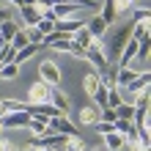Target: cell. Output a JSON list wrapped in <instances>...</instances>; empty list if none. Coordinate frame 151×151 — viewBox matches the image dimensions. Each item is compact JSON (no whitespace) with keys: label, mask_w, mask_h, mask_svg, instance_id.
Returning a JSON list of instances; mask_svg holds the SVG:
<instances>
[{"label":"cell","mask_w":151,"mask_h":151,"mask_svg":"<svg viewBox=\"0 0 151 151\" xmlns=\"http://www.w3.org/2000/svg\"><path fill=\"white\" fill-rule=\"evenodd\" d=\"M85 60H91V63H93V69H96V74H99V77L110 69V58H107V52H104V47H102V39H93L91 44H88Z\"/></svg>","instance_id":"cell-1"},{"label":"cell","mask_w":151,"mask_h":151,"mask_svg":"<svg viewBox=\"0 0 151 151\" xmlns=\"http://www.w3.org/2000/svg\"><path fill=\"white\" fill-rule=\"evenodd\" d=\"M47 127L52 135H63V137H80V129L74 121H69L66 115H55V118L47 121Z\"/></svg>","instance_id":"cell-2"},{"label":"cell","mask_w":151,"mask_h":151,"mask_svg":"<svg viewBox=\"0 0 151 151\" xmlns=\"http://www.w3.org/2000/svg\"><path fill=\"white\" fill-rule=\"evenodd\" d=\"M39 74H41V83H47L52 88H58L60 80H63V74H60V69H58V63L52 58H44L39 63Z\"/></svg>","instance_id":"cell-3"},{"label":"cell","mask_w":151,"mask_h":151,"mask_svg":"<svg viewBox=\"0 0 151 151\" xmlns=\"http://www.w3.org/2000/svg\"><path fill=\"white\" fill-rule=\"evenodd\" d=\"M148 83H151V74H148V72H140L135 80H132V83H127L124 88H118V93H121V96L127 93L129 99H137L143 91H148Z\"/></svg>","instance_id":"cell-4"},{"label":"cell","mask_w":151,"mask_h":151,"mask_svg":"<svg viewBox=\"0 0 151 151\" xmlns=\"http://www.w3.org/2000/svg\"><path fill=\"white\" fill-rule=\"evenodd\" d=\"M41 47H52V50H58V52H69V50L74 47V41H72V36H66V33L52 30V33H47V36L41 39Z\"/></svg>","instance_id":"cell-5"},{"label":"cell","mask_w":151,"mask_h":151,"mask_svg":"<svg viewBox=\"0 0 151 151\" xmlns=\"http://www.w3.org/2000/svg\"><path fill=\"white\" fill-rule=\"evenodd\" d=\"M50 96H52V85L41 83V80L28 88V104H50Z\"/></svg>","instance_id":"cell-6"},{"label":"cell","mask_w":151,"mask_h":151,"mask_svg":"<svg viewBox=\"0 0 151 151\" xmlns=\"http://www.w3.org/2000/svg\"><path fill=\"white\" fill-rule=\"evenodd\" d=\"M3 129H28V124H30V115L28 113H6L3 118Z\"/></svg>","instance_id":"cell-7"},{"label":"cell","mask_w":151,"mask_h":151,"mask_svg":"<svg viewBox=\"0 0 151 151\" xmlns=\"http://www.w3.org/2000/svg\"><path fill=\"white\" fill-rule=\"evenodd\" d=\"M135 55H137V41L129 36V41L124 44V50H121V55H118V69H127V66H132V60H135Z\"/></svg>","instance_id":"cell-8"},{"label":"cell","mask_w":151,"mask_h":151,"mask_svg":"<svg viewBox=\"0 0 151 151\" xmlns=\"http://www.w3.org/2000/svg\"><path fill=\"white\" fill-rule=\"evenodd\" d=\"M63 143H66L63 135H41L30 140V146H36V148H63Z\"/></svg>","instance_id":"cell-9"},{"label":"cell","mask_w":151,"mask_h":151,"mask_svg":"<svg viewBox=\"0 0 151 151\" xmlns=\"http://www.w3.org/2000/svg\"><path fill=\"white\" fill-rule=\"evenodd\" d=\"M99 118H102V107H96V104L80 107V124H83V127H93Z\"/></svg>","instance_id":"cell-10"},{"label":"cell","mask_w":151,"mask_h":151,"mask_svg":"<svg viewBox=\"0 0 151 151\" xmlns=\"http://www.w3.org/2000/svg\"><path fill=\"white\" fill-rule=\"evenodd\" d=\"M80 28H85L83 19H55V30L58 33H66V36H74Z\"/></svg>","instance_id":"cell-11"},{"label":"cell","mask_w":151,"mask_h":151,"mask_svg":"<svg viewBox=\"0 0 151 151\" xmlns=\"http://www.w3.org/2000/svg\"><path fill=\"white\" fill-rule=\"evenodd\" d=\"M19 14H22V19H25V28H36L39 19H41L39 6H22V8H19Z\"/></svg>","instance_id":"cell-12"},{"label":"cell","mask_w":151,"mask_h":151,"mask_svg":"<svg viewBox=\"0 0 151 151\" xmlns=\"http://www.w3.org/2000/svg\"><path fill=\"white\" fill-rule=\"evenodd\" d=\"M50 104L55 107L60 115H66V110H69V96L60 91V88H52V96H50Z\"/></svg>","instance_id":"cell-13"},{"label":"cell","mask_w":151,"mask_h":151,"mask_svg":"<svg viewBox=\"0 0 151 151\" xmlns=\"http://www.w3.org/2000/svg\"><path fill=\"white\" fill-rule=\"evenodd\" d=\"M85 30L91 33V39H102L104 30H107V25H104V19L96 14V17H91V22H85Z\"/></svg>","instance_id":"cell-14"},{"label":"cell","mask_w":151,"mask_h":151,"mask_svg":"<svg viewBox=\"0 0 151 151\" xmlns=\"http://www.w3.org/2000/svg\"><path fill=\"white\" fill-rule=\"evenodd\" d=\"M39 50H41V47H36V44H25L22 50H17V52H14V60H11V63H17V66H19V63H25V60H28V58H33Z\"/></svg>","instance_id":"cell-15"},{"label":"cell","mask_w":151,"mask_h":151,"mask_svg":"<svg viewBox=\"0 0 151 151\" xmlns=\"http://www.w3.org/2000/svg\"><path fill=\"white\" fill-rule=\"evenodd\" d=\"M99 85H102V80H99V74H96V72H88V74L83 77V88H85L88 96H93L96 91H99Z\"/></svg>","instance_id":"cell-16"},{"label":"cell","mask_w":151,"mask_h":151,"mask_svg":"<svg viewBox=\"0 0 151 151\" xmlns=\"http://www.w3.org/2000/svg\"><path fill=\"white\" fill-rule=\"evenodd\" d=\"M127 140H124V135H118V132H110V135H104V151H118Z\"/></svg>","instance_id":"cell-17"},{"label":"cell","mask_w":151,"mask_h":151,"mask_svg":"<svg viewBox=\"0 0 151 151\" xmlns=\"http://www.w3.org/2000/svg\"><path fill=\"white\" fill-rule=\"evenodd\" d=\"M28 129H33V137H41V135H52V132H50V127H47V121H44V118H30Z\"/></svg>","instance_id":"cell-18"},{"label":"cell","mask_w":151,"mask_h":151,"mask_svg":"<svg viewBox=\"0 0 151 151\" xmlns=\"http://www.w3.org/2000/svg\"><path fill=\"white\" fill-rule=\"evenodd\" d=\"M132 39L135 41H146L148 39V19H140L132 25Z\"/></svg>","instance_id":"cell-19"},{"label":"cell","mask_w":151,"mask_h":151,"mask_svg":"<svg viewBox=\"0 0 151 151\" xmlns=\"http://www.w3.org/2000/svg\"><path fill=\"white\" fill-rule=\"evenodd\" d=\"M63 151H91V146H88L83 137H66Z\"/></svg>","instance_id":"cell-20"},{"label":"cell","mask_w":151,"mask_h":151,"mask_svg":"<svg viewBox=\"0 0 151 151\" xmlns=\"http://www.w3.org/2000/svg\"><path fill=\"white\" fill-rule=\"evenodd\" d=\"M72 41H74V47H80V50H88V44H91L93 39H91V33H88L85 28H80L74 36H72Z\"/></svg>","instance_id":"cell-21"},{"label":"cell","mask_w":151,"mask_h":151,"mask_svg":"<svg viewBox=\"0 0 151 151\" xmlns=\"http://www.w3.org/2000/svg\"><path fill=\"white\" fill-rule=\"evenodd\" d=\"M0 110L6 113H25V102H17V99H3L0 102Z\"/></svg>","instance_id":"cell-22"},{"label":"cell","mask_w":151,"mask_h":151,"mask_svg":"<svg viewBox=\"0 0 151 151\" xmlns=\"http://www.w3.org/2000/svg\"><path fill=\"white\" fill-rule=\"evenodd\" d=\"M132 115H135V107H132V102H121L118 107H115V118L132 121Z\"/></svg>","instance_id":"cell-23"},{"label":"cell","mask_w":151,"mask_h":151,"mask_svg":"<svg viewBox=\"0 0 151 151\" xmlns=\"http://www.w3.org/2000/svg\"><path fill=\"white\" fill-rule=\"evenodd\" d=\"M99 17L104 19V25H110V22L115 19V8H113V0H104V6H102V11H99Z\"/></svg>","instance_id":"cell-24"},{"label":"cell","mask_w":151,"mask_h":151,"mask_svg":"<svg viewBox=\"0 0 151 151\" xmlns=\"http://www.w3.org/2000/svg\"><path fill=\"white\" fill-rule=\"evenodd\" d=\"M17 74H19V66L17 63H3L0 66V80H14Z\"/></svg>","instance_id":"cell-25"},{"label":"cell","mask_w":151,"mask_h":151,"mask_svg":"<svg viewBox=\"0 0 151 151\" xmlns=\"http://www.w3.org/2000/svg\"><path fill=\"white\" fill-rule=\"evenodd\" d=\"M36 30L41 33V39H44L47 33H52V30H55V19H47V17H41V19H39V25H36Z\"/></svg>","instance_id":"cell-26"},{"label":"cell","mask_w":151,"mask_h":151,"mask_svg":"<svg viewBox=\"0 0 151 151\" xmlns=\"http://www.w3.org/2000/svg\"><path fill=\"white\" fill-rule=\"evenodd\" d=\"M121 102H124V96L118 93V88H115V85H113V88H110V91H107V107H113V110H115V107H118V104H121Z\"/></svg>","instance_id":"cell-27"},{"label":"cell","mask_w":151,"mask_h":151,"mask_svg":"<svg viewBox=\"0 0 151 151\" xmlns=\"http://www.w3.org/2000/svg\"><path fill=\"white\" fill-rule=\"evenodd\" d=\"M25 44H30V41H28V36H25V30L19 28V30H17V36L11 39V47H14V50H22Z\"/></svg>","instance_id":"cell-28"},{"label":"cell","mask_w":151,"mask_h":151,"mask_svg":"<svg viewBox=\"0 0 151 151\" xmlns=\"http://www.w3.org/2000/svg\"><path fill=\"white\" fill-rule=\"evenodd\" d=\"M14 47H11V44H6V47L3 50H0V66H3V63H11V60H14Z\"/></svg>","instance_id":"cell-29"},{"label":"cell","mask_w":151,"mask_h":151,"mask_svg":"<svg viewBox=\"0 0 151 151\" xmlns=\"http://www.w3.org/2000/svg\"><path fill=\"white\" fill-rule=\"evenodd\" d=\"M113 8H115V17H121V14H127L132 8V3L129 0H113Z\"/></svg>","instance_id":"cell-30"},{"label":"cell","mask_w":151,"mask_h":151,"mask_svg":"<svg viewBox=\"0 0 151 151\" xmlns=\"http://www.w3.org/2000/svg\"><path fill=\"white\" fill-rule=\"evenodd\" d=\"M93 129H96V132H99V135H102V137H104V135H110V132H115L110 121H96V124H93Z\"/></svg>","instance_id":"cell-31"},{"label":"cell","mask_w":151,"mask_h":151,"mask_svg":"<svg viewBox=\"0 0 151 151\" xmlns=\"http://www.w3.org/2000/svg\"><path fill=\"white\" fill-rule=\"evenodd\" d=\"M25 36H28V41H30V44L41 47V33H39L36 28H25Z\"/></svg>","instance_id":"cell-32"},{"label":"cell","mask_w":151,"mask_h":151,"mask_svg":"<svg viewBox=\"0 0 151 151\" xmlns=\"http://www.w3.org/2000/svg\"><path fill=\"white\" fill-rule=\"evenodd\" d=\"M99 121H110V124H113V121H115V110H113V107H102V118H99Z\"/></svg>","instance_id":"cell-33"},{"label":"cell","mask_w":151,"mask_h":151,"mask_svg":"<svg viewBox=\"0 0 151 151\" xmlns=\"http://www.w3.org/2000/svg\"><path fill=\"white\" fill-rule=\"evenodd\" d=\"M140 19H148V8H137L135 11V22H140Z\"/></svg>","instance_id":"cell-34"},{"label":"cell","mask_w":151,"mask_h":151,"mask_svg":"<svg viewBox=\"0 0 151 151\" xmlns=\"http://www.w3.org/2000/svg\"><path fill=\"white\" fill-rule=\"evenodd\" d=\"M8 19H14V17H11V11H8V8H0V25H3V22H8Z\"/></svg>","instance_id":"cell-35"},{"label":"cell","mask_w":151,"mask_h":151,"mask_svg":"<svg viewBox=\"0 0 151 151\" xmlns=\"http://www.w3.org/2000/svg\"><path fill=\"white\" fill-rule=\"evenodd\" d=\"M8 3H11L14 8H22V6H25V0H8Z\"/></svg>","instance_id":"cell-36"},{"label":"cell","mask_w":151,"mask_h":151,"mask_svg":"<svg viewBox=\"0 0 151 151\" xmlns=\"http://www.w3.org/2000/svg\"><path fill=\"white\" fill-rule=\"evenodd\" d=\"M39 3V0H25V6H36Z\"/></svg>","instance_id":"cell-37"},{"label":"cell","mask_w":151,"mask_h":151,"mask_svg":"<svg viewBox=\"0 0 151 151\" xmlns=\"http://www.w3.org/2000/svg\"><path fill=\"white\" fill-rule=\"evenodd\" d=\"M39 151H55V148H39Z\"/></svg>","instance_id":"cell-38"},{"label":"cell","mask_w":151,"mask_h":151,"mask_svg":"<svg viewBox=\"0 0 151 151\" xmlns=\"http://www.w3.org/2000/svg\"><path fill=\"white\" fill-rule=\"evenodd\" d=\"M0 118H3V115H0ZM0 129H3V121H0Z\"/></svg>","instance_id":"cell-39"},{"label":"cell","mask_w":151,"mask_h":151,"mask_svg":"<svg viewBox=\"0 0 151 151\" xmlns=\"http://www.w3.org/2000/svg\"><path fill=\"white\" fill-rule=\"evenodd\" d=\"M55 151H63V148H55Z\"/></svg>","instance_id":"cell-40"}]
</instances>
